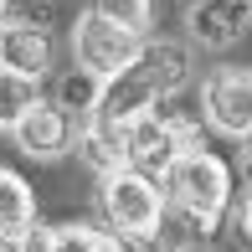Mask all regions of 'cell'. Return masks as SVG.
<instances>
[{
  "label": "cell",
  "instance_id": "6da1fadb",
  "mask_svg": "<svg viewBox=\"0 0 252 252\" xmlns=\"http://www.w3.org/2000/svg\"><path fill=\"white\" fill-rule=\"evenodd\" d=\"M159 190H165L170 206H180V211L206 232V226H216V216H221L226 201H232V170H226V159H216L211 150H190V155H180L175 165L165 170Z\"/></svg>",
  "mask_w": 252,
  "mask_h": 252
},
{
  "label": "cell",
  "instance_id": "7a4b0ae2",
  "mask_svg": "<svg viewBox=\"0 0 252 252\" xmlns=\"http://www.w3.org/2000/svg\"><path fill=\"white\" fill-rule=\"evenodd\" d=\"M98 206L108 216V226L119 232V242H155L159 237V221H165V190L159 180L139 175V170H119V175L103 180L98 190Z\"/></svg>",
  "mask_w": 252,
  "mask_h": 252
},
{
  "label": "cell",
  "instance_id": "3957f363",
  "mask_svg": "<svg viewBox=\"0 0 252 252\" xmlns=\"http://www.w3.org/2000/svg\"><path fill=\"white\" fill-rule=\"evenodd\" d=\"M190 150H206V144H201L196 124H186V119L150 113V119H139V124H129V129H124V155H129V170H139V175H150V180H165V170L175 165L180 155H190Z\"/></svg>",
  "mask_w": 252,
  "mask_h": 252
},
{
  "label": "cell",
  "instance_id": "277c9868",
  "mask_svg": "<svg viewBox=\"0 0 252 252\" xmlns=\"http://www.w3.org/2000/svg\"><path fill=\"white\" fill-rule=\"evenodd\" d=\"M206 124L226 139H252V72L242 67H216L201 83Z\"/></svg>",
  "mask_w": 252,
  "mask_h": 252
},
{
  "label": "cell",
  "instance_id": "5b68a950",
  "mask_svg": "<svg viewBox=\"0 0 252 252\" xmlns=\"http://www.w3.org/2000/svg\"><path fill=\"white\" fill-rule=\"evenodd\" d=\"M155 108H159V88H155L150 67H144V57L134 52L129 67H119L113 77H103V93H98V113H93V119L129 129V124L150 119Z\"/></svg>",
  "mask_w": 252,
  "mask_h": 252
},
{
  "label": "cell",
  "instance_id": "8992f818",
  "mask_svg": "<svg viewBox=\"0 0 252 252\" xmlns=\"http://www.w3.org/2000/svg\"><path fill=\"white\" fill-rule=\"evenodd\" d=\"M134 52H139V41L124 36L119 26H108L103 16L93 10H83L72 26V57H77V72H93V77H113L119 67L134 62Z\"/></svg>",
  "mask_w": 252,
  "mask_h": 252
},
{
  "label": "cell",
  "instance_id": "52a82bcc",
  "mask_svg": "<svg viewBox=\"0 0 252 252\" xmlns=\"http://www.w3.org/2000/svg\"><path fill=\"white\" fill-rule=\"evenodd\" d=\"M47 67H52V36L41 26H31V21H5L0 26V72L41 83Z\"/></svg>",
  "mask_w": 252,
  "mask_h": 252
},
{
  "label": "cell",
  "instance_id": "ba28073f",
  "mask_svg": "<svg viewBox=\"0 0 252 252\" xmlns=\"http://www.w3.org/2000/svg\"><path fill=\"white\" fill-rule=\"evenodd\" d=\"M10 134H16L21 155H31V159H62L72 150V119H67L57 103H36Z\"/></svg>",
  "mask_w": 252,
  "mask_h": 252
},
{
  "label": "cell",
  "instance_id": "9c48e42d",
  "mask_svg": "<svg viewBox=\"0 0 252 252\" xmlns=\"http://www.w3.org/2000/svg\"><path fill=\"white\" fill-rule=\"evenodd\" d=\"M247 21H252V16H247V0H196L190 16H186V26H190V36H196L201 47L226 52V47L242 41Z\"/></svg>",
  "mask_w": 252,
  "mask_h": 252
},
{
  "label": "cell",
  "instance_id": "30bf717a",
  "mask_svg": "<svg viewBox=\"0 0 252 252\" xmlns=\"http://www.w3.org/2000/svg\"><path fill=\"white\" fill-rule=\"evenodd\" d=\"M77 155H83V165L93 170L98 180L129 170V155H124V129H119V124H103V119H88L83 129H77Z\"/></svg>",
  "mask_w": 252,
  "mask_h": 252
},
{
  "label": "cell",
  "instance_id": "8fae6325",
  "mask_svg": "<svg viewBox=\"0 0 252 252\" xmlns=\"http://www.w3.org/2000/svg\"><path fill=\"white\" fill-rule=\"evenodd\" d=\"M31 226H36V196H31V186L16 175V170L0 165V237H26Z\"/></svg>",
  "mask_w": 252,
  "mask_h": 252
},
{
  "label": "cell",
  "instance_id": "7c38bea8",
  "mask_svg": "<svg viewBox=\"0 0 252 252\" xmlns=\"http://www.w3.org/2000/svg\"><path fill=\"white\" fill-rule=\"evenodd\" d=\"M139 57H144V67H150L159 98L180 93V88L190 83V52H186V47H175V41H144Z\"/></svg>",
  "mask_w": 252,
  "mask_h": 252
},
{
  "label": "cell",
  "instance_id": "4fadbf2b",
  "mask_svg": "<svg viewBox=\"0 0 252 252\" xmlns=\"http://www.w3.org/2000/svg\"><path fill=\"white\" fill-rule=\"evenodd\" d=\"M93 237L98 232L83 221H52V226H31L21 237V252H88Z\"/></svg>",
  "mask_w": 252,
  "mask_h": 252
},
{
  "label": "cell",
  "instance_id": "5bb4252c",
  "mask_svg": "<svg viewBox=\"0 0 252 252\" xmlns=\"http://www.w3.org/2000/svg\"><path fill=\"white\" fill-rule=\"evenodd\" d=\"M88 10L103 16L108 26H119L124 36H134V41H139L144 31H150V21H155V5H150V0H88Z\"/></svg>",
  "mask_w": 252,
  "mask_h": 252
},
{
  "label": "cell",
  "instance_id": "9a60e30c",
  "mask_svg": "<svg viewBox=\"0 0 252 252\" xmlns=\"http://www.w3.org/2000/svg\"><path fill=\"white\" fill-rule=\"evenodd\" d=\"M36 103H41V83L16 77V72H0V124H5V129H16Z\"/></svg>",
  "mask_w": 252,
  "mask_h": 252
},
{
  "label": "cell",
  "instance_id": "2e32d148",
  "mask_svg": "<svg viewBox=\"0 0 252 252\" xmlns=\"http://www.w3.org/2000/svg\"><path fill=\"white\" fill-rule=\"evenodd\" d=\"M98 93H103V77H93V72H67L62 77V88H57V108L72 119V113H88L93 119L98 113Z\"/></svg>",
  "mask_w": 252,
  "mask_h": 252
},
{
  "label": "cell",
  "instance_id": "e0dca14e",
  "mask_svg": "<svg viewBox=\"0 0 252 252\" xmlns=\"http://www.w3.org/2000/svg\"><path fill=\"white\" fill-rule=\"evenodd\" d=\"M88 252H124V242H119L113 232H98V237H93V247H88Z\"/></svg>",
  "mask_w": 252,
  "mask_h": 252
},
{
  "label": "cell",
  "instance_id": "ac0fdd59",
  "mask_svg": "<svg viewBox=\"0 0 252 252\" xmlns=\"http://www.w3.org/2000/svg\"><path fill=\"white\" fill-rule=\"evenodd\" d=\"M242 232H247V242H252V196H247V206H242Z\"/></svg>",
  "mask_w": 252,
  "mask_h": 252
},
{
  "label": "cell",
  "instance_id": "d6986e66",
  "mask_svg": "<svg viewBox=\"0 0 252 252\" xmlns=\"http://www.w3.org/2000/svg\"><path fill=\"white\" fill-rule=\"evenodd\" d=\"M0 252H21V242L16 237H0Z\"/></svg>",
  "mask_w": 252,
  "mask_h": 252
},
{
  "label": "cell",
  "instance_id": "ffe728a7",
  "mask_svg": "<svg viewBox=\"0 0 252 252\" xmlns=\"http://www.w3.org/2000/svg\"><path fill=\"white\" fill-rule=\"evenodd\" d=\"M242 175H247V186H252V150H247V159H242Z\"/></svg>",
  "mask_w": 252,
  "mask_h": 252
},
{
  "label": "cell",
  "instance_id": "44dd1931",
  "mask_svg": "<svg viewBox=\"0 0 252 252\" xmlns=\"http://www.w3.org/2000/svg\"><path fill=\"white\" fill-rule=\"evenodd\" d=\"M5 10H10V0H0V26H5Z\"/></svg>",
  "mask_w": 252,
  "mask_h": 252
},
{
  "label": "cell",
  "instance_id": "7402d4cb",
  "mask_svg": "<svg viewBox=\"0 0 252 252\" xmlns=\"http://www.w3.org/2000/svg\"><path fill=\"white\" fill-rule=\"evenodd\" d=\"M247 16H252V0H247Z\"/></svg>",
  "mask_w": 252,
  "mask_h": 252
},
{
  "label": "cell",
  "instance_id": "603a6c76",
  "mask_svg": "<svg viewBox=\"0 0 252 252\" xmlns=\"http://www.w3.org/2000/svg\"><path fill=\"white\" fill-rule=\"evenodd\" d=\"M186 252H201V247H186Z\"/></svg>",
  "mask_w": 252,
  "mask_h": 252
},
{
  "label": "cell",
  "instance_id": "cb8c5ba5",
  "mask_svg": "<svg viewBox=\"0 0 252 252\" xmlns=\"http://www.w3.org/2000/svg\"><path fill=\"white\" fill-rule=\"evenodd\" d=\"M0 134H5V124H0Z\"/></svg>",
  "mask_w": 252,
  "mask_h": 252
}]
</instances>
